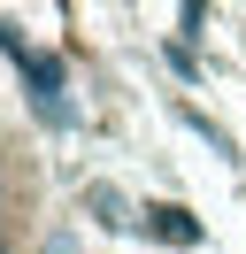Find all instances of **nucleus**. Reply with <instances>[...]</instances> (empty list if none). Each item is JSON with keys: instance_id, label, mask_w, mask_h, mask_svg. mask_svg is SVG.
I'll list each match as a JSON object with an SVG mask.
<instances>
[{"instance_id": "nucleus-1", "label": "nucleus", "mask_w": 246, "mask_h": 254, "mask_svg": "<svg viewBox=\"0 0 246 254\" xmlns=\"http://www.w3.org/2000/svg\"><path fill=\"white\" fill-rule=\"evenodd\" d=\"M15 69H23V85H31V108L46 116V124H69V100H62V62L54 54H15Z\"/></svg>"}, {"instance_id": "nucleus-2", "label": "nucleus", "mask_w": 246, "mask_h": 254, "mask_svg": "<svg viewBox=\"0 0 246 254\" xmlns=\"http://www.w3.org/2000/svg\"><path fill=\"white\" fill-rule=\"evenodd\" d=\"M146 231H154V239H169V247H192L200 223L184 216V208H146Z\"/></svg>"}, {"instance_id": "nucleus-3", "label": "nucleus", "mask_w": 246, "mask_h": 254, "mask_svg": "<svg viewBox=\"0 0 246 254\" xmlns=\"http://www.w3.org/2000/svg\"><path fill=\"white\" fill-rule=\"evenodd\" d=\"M85 208H92V216H100V223H123V200H116V192H108V185H92V192H85Z\"/></svg>"}, {"instance_id": "nucleus-4", "label": "nucleus", "mask_w": 246, "mask_h": 254, "mask_svg": "<svg viewBox=\"0 0 246 254\" xmlns=\"http://www.w3.org/2000/svg\"><path fill=\"white\" fill-rule=\"evenodd\" d=\"M0 254H8V192H0Z\"/></svg>"}]
</instances>
